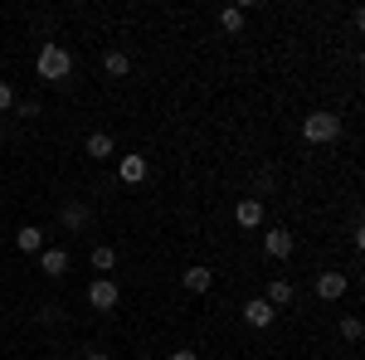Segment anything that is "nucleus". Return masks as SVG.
I'll return each mask as SVG.
<instances>
[{"instance_id": "obj_23", "label": "nucleus", "mask_w": 365, "mask_h": 360, "mask_svg": "<svg viewBox=\"0 0 365 360\" xmlns=\"http://www.w3.org/2000/svg\"><path fill=\"white\" fill-rule=\"evenodd\" d=\"M151 360H156V356H151Z\"/></svg>"}, {"instance_id": "obj_7", "label": "nucleus", "mask_w": 365, "mask_h": 360, "mask_svg": "<svg viewBox=\"0 0 365 360\" xmlns=\"http://www.w3.org/2000/svg\"><path fill=\"white\" fill-rule=\"evenodd\" d=\"M346 287H351L346 273H317V297H322V302H341Z\"/></svg>"}, {"instance_id": "obj_12", "label": "nucleus", "mask_w": 365, "mask_h": 360, "mask_svg": "<svg viewBox=\"0 0 365 360\" xmlns=\"http://www.w3.org/2000/svg\"><path fill=\"white\" fill-rule=\"evenodd\" d=\"M88 268H93L98 277H108V273L117 268V249H113V244H93V253H88Z\"/></svg>"}, {"instance_id": "obj_21", "label": "nucleus", "mask_w": 365, "mask_h": 360, "mask_svg": "<svg viewBox=\"0 0 365 360\" xmlns=\"http://www.w3.org/2000/svg\"><path fill=\"white\" fill-rule=\"evenodd\" d=\"M170 360H200L195 351H170Z\"/></svg>"}, {"instance_id": "obj_3", "label": "nucleus", "mask_w": 365, "mask_h": 360, "mask_svg": "<svg viewBox=\"0 0 365 360\" xmlns=\"http://www.w3.org/2000/svg\"><path fill=\"white\" fill-rule=\"evenodd\" d=\"M83 297H88V307H93V312H117V302H122V287H117L113 277H93Z\"/></svg>"}, {"instance_id": "obj_4", "label": "nucleus", "mask_w": 365, "mask_h": 360, "mask_svg": "<svg viewBox=\"0 0 365 360\" xmlns=\"http://www.w3.org/2000/svg\"><path fill=\"white\" fill-rule=\"evenodd\" d=\"M58 224H63L68 234H88V224H93V210H88L83 200H63V205H58Z\"/></svg>"}, {"instance_id": "obj_6", "label": "nucleus", "mask_w": 365, "mask_h": 360, "mask_svg": "<svg viewBox=\"0 0 365 360\" xmlns=\"http://www.w3.org/2000/svg\"><path fill=\"white\" fill-rule=\"evenodd\" d=\"M244 322H249L253 331H268V326L278 322V312L263 302V297H249V302H244Z\"/></svg>"}, {"instance_id": "obj_8", "label": "nucleus", "mask_w": 365, "mask_h": 360, "mask_svg": "<svg viewBox=\"0 0 365 360\" xmlns=\"http://www.w3.org/2000/svg\"><path fill=\"white\" fill-rule=\"evenodd\" d=\"M263 215H268V210H263V200H253V195H244V200L234 205V224H239V229H258Z\"/></svg>"}, {"instance_id": "obj_11", "label": "nucleus", "mask_w": 365, "mask_h": 360, "mask_svg": "<svg viewBox=\"0 0 365 360\" xmlns=\"http://www.w3.org/2000/svg\"><path fill=\"white\" fill-rule=\"evenodd\" d=\"M15 249H20V253H34V258H39V253H44V229H34V224H20V229H15Z\"/></svg>"}, {"instance_id": "obj_13", "label": "nucleus", "mask_w": 365, "mask_h": 360, "mask_svg": "<svg viewBox=\"0 0 365 360\" xmlns=\"http://www.w3.org/2000/svg\"><path fill=\"white\" fill-rule=\"evenodd\" d=\"M292 297H297V287H292L287 277H273V282H268V297H263V302L273 307V312H282V307H292Z\"/></svg>"}, {"instance_id": "obj_20", "label": "nucleus", "mask_w": 365, "mask_h": 360, "mask_svg": "<svg viewBox=\"0 0 365 360\" xmlns=\"http://www.w3.org/2000/svg\"><path fill=\"white\" fill-rule=\"evenodd\" d=\"M15 108H20V117H39L44 103H39V98H25V103H15Z\"/></svg>"}, {"instance_id": "obj_5", "label": "nucleus", "mask_w": 365, "mask_h": 360, "mask_svg": "<svg viewBox=\"0 0 365 360\" xmlns=\"http://www.w3.org/2000/svg\"><path fill=\"white\" fill-rule=\"evenodd\" d=\"M151 175V161L141 156V151H132V156H117V180L122 185H141Z\"/></svg>"}, {"instance_id": "obj_19", "label": "nucleus", "mask_w": 365, "mask_h": 360, "mask_svg": "<svg viewBox=\"0 0 365 360\" xmlns=\"http://www.w3.org/2000/svg\"><path fill=\"white\" fill-rule=\"evenodd\" d=\"M15 103H20V98H15V83H5V78H0V112H10Z\"/></svg>"}, {"instance_id": "obj_9", "label": "nucleus", "mask_w": 365, "mask_h": 360, "mask_svg": "<svg viewBox=\"0 0 365 360\" xmlns=\"http://www.w3.org/2000/svg\"><path fill=\"white\" fill-rule=\"evenodd\" d=\"M263 249H268V258H292V234H287L282 224H273V229L263 234Z\"/></svg>"}, {"instance_id": "obj_10", "label": "nucleus", "mask_w": 365, "mask_h": 360, "mask_svg": "<svg viewBox=\"0 0 365 360\" xmlns=\"http://www.w3.org/2000/svg\"><path fill=\"white\" fill-rule=\"evenodd\" d=\"M180 287L200 297V292H210V287H215V273H210L205 263H195V268H185V273H180Z\"/></svg>"}, {"instance_id": "obj_14", "label": "nucleus", "mask_w": 365, "mask_h": 360, "mask_svg": "<svg viewBox=\"0 0 365 360\" xmlns=\"http://www.w3.org/2000/svg\"><path fill=\"white\" fill-rule=\"evenodd\" d=\"M39 273H44V277H63V273H68V253L44 244V253H39Z\"/></svg>"}, {"instance_id": "obj_16", "label": "nucleus", "mask_w": 365, "mask_h": 360, "mask_svg": "<svg viewBox=\"0 0 365 360\" xmlns=\"http://www.w3.org/2000/svg\"><path fill=\"white\" fill-rule=\"evenodd\" d=\"M244 25H249V10H244V5H225V10H220V29H225V34H244Z\"/></svg>"}, {"instance_id": "obj_15", "label": "nucleus", "mask_w": 365, "mask_h": 360, "mask_svg": "<svg viewBox=\"0 0 365 360\" xmlns=\"http://www.w3.org/2000/svg\"><path fill=\"white\" fill-rule=\"evenodd\" d=\"M83 151L93 156V161H113V156H117V141L108 137V132H93V137L83 141Z\"/></svg>"}, {"instance_id": "obj_18", "label": "nucleus", "mask_w": 365, "mask_h": 360, "mask_svg": "<svg viewBox=\"0 0 365 360\" xmlns=\"http://www.w3.org/2000/svg\"><path fill=\"white\" fill-rule=\"evenodd\" d=\"M361 336H365L361 317H341V341H351V346H356V341H361Z\"/></svg>"}, {"instance_id": "obj_1", "label": "nucleus", "mask_w": 365, "mask_h": 360, "mask_svg": "<svg viewBox=\"0 0 365 360\" xmlns=\"http://www.w3.org/2000/svg\"><path fill=\"white\" fill-rule=\"evenodd\" d=\"M34 73L44 78V83H68V73H73V54L63 49V44H39V54H34Z\"/></svg>"}, {"instance_id": "obj_22", "label": "nucleus", "mask_w": 365, "mask_h": 360, "mask_svg": "<svg viewBox=\"0 0 365 360\" xmlns=\"http://www.w3.org/2000/svg\"><path fill=\"white\" fill-rule=\"evenodd\" d=\"M83 360H113V356H103V351H88V356Z\"/></svg>"}, {"instance_id": "obj_2", "label": "nucleus", "mask_w": 365, "mask_h": 360, "mask_svg": "<svg viewBox=\"0 0 365 360\" xmlns=\"http://www.w3.org/2000/svg\"><path fill=\"white\" fill-rule=\"evenodd\" d=\"M302 137L312 141V146H322V141H336L341 137V117L336 112H327V108H317L302 117Z\"/></svg>"}, {"instance_id": "obj_17", "label": "nucleus", "mask_w": 365, "mask_h": 360, "mask_svg": "<svg viewBox=\"0 0 365 360\" xmlns=\"http://www.w3.org/2000/svg\"><path fill=\"white\" fill-rule=\"evenodd\" d=\"M103 73H108V78H127V73H132V58L122 54V49H108V54H103Z\"/></svg>"}]
</instances>
